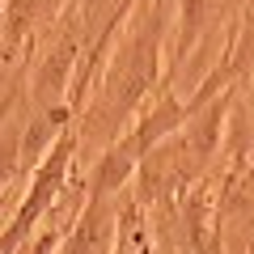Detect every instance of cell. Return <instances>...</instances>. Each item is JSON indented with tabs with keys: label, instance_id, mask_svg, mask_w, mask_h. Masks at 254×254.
Segmentation results:
<instances>
[{
	"label": "cell",
	"instance_id": "obj_1",
	"mask_svg": "<svg viewBox=\"0 0 254 254\" xmlns=\"http://www.w3.org/2000/svg\"><path fill=\"white\" fill-rule=\"evenodd\" d=\"M161 43H165V0H148L140 21L123 30V38L110 43V64L98 85H89V106L76 119V140L102 148L119 140L131 127L136 110L148 102V93L161 85Z\"/></svg>",
	"mask_w": 254,
	"mask_h": 254
},
{
	"label": "cell",
	"instance_id": "obj_4",
	"mask_svg": "<svg viewBox=\"0 0 254 254\" xmlns=\"http://www.w3.org/2000/svg\"><path fill=\"white\" fill-rule=\"evenodd\" d=\"M26 119L17 115V106L9 110V119L0 123V195H4V187L13 182V174L21 170V140H26Z\"/></svg>",
	"mask_w": 254,
	"mask_h": 254
},
{
	"label": "cell",
	"instance_id": "obj_2",
	"mask_svg": "<svg viewBox=\"0 0 254 254\" xmlns=\"http://www.w3.org/2000/svg\"><path fill=\"white\" fill-rule=\"evenodd\" d=\"M76 148H81V140H76V127H72V123L60 127V131L51 136L43 161L34 165V178H30L26 199L17 203L9 229L0 233V254H17L21 246L34 237V229L43 225V216L60 203L64 187H68V170H72V161H76Z\"/></svg>",
	"mask_w": 254,
	"mask_h": 254
},
{
	"label": "cell",
	"instance_id": "obj_3",
	"mask_svg": "<svg viewBox=\"0 0 254 254\" xmlns=\"http://www.w3.org/2000/svg\"><path fill=\"white\" fill-rule=\"evenodd\" d=\"M250 0H182L178 4V30H174V60H170V81L187 68L199 51H220L229 47L237 30V17Z\"/></svg>",
	"mask_w": 254,
	"mask_h": 254
}]
</instances>
